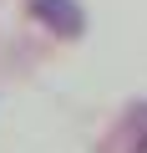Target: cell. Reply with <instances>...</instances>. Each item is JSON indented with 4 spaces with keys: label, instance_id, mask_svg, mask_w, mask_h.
<instances>
[{
    "label": "cell",
    "instance_id": "6da1fadb",
    "mask_svg": "<svg viewBox=\"0 0 147 153\" xmlns=\"http://www.w3.org/2000/svg\"><path fill=\"white\" fill-rule=\"evenodd\" d=\"M26 10L61 41H76L86 31V10H81V0H26Z\"/></svg>",
    "mask_w": 147,
    "mask_h": 153
},
{
    "label": "cell",
    "instance_id": "7a4b0ae2",
    "mask_svg": "<svg viewBox=\"0 0 147 153\" xmlns=\"http://www.w3.org/2000/svg\"><path fill=\"white\" fill-rule=\"evenodd\" d=\"M112 153H147V102H137V107H132V112L122 117Z\"/></svg>",
    "mask_w": 147,
    "mask_h": 153
}]
</instances>
